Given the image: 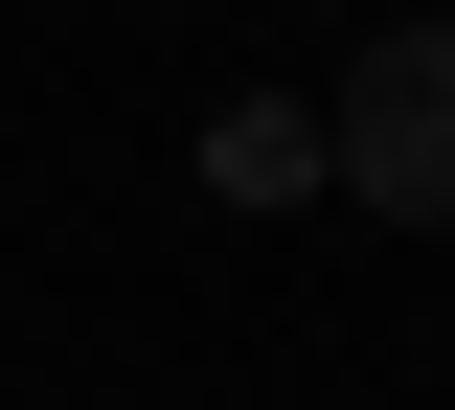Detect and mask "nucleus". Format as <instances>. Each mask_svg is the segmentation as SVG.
Returning <instances> with one entry per match:
<instances>
[{
    "label": "nucleus",
    "mask_w": 455,
    "mask_h": 410,
    "mask_svg": "<svg viewBox=\"0 0 455 410\" xmlns=\"http://www.w3.org/2000/svg\"><path fill=\"white\" fill-rule=\"evenodd\" d=\"M319 160L387 205V229H455V23H387V46L341 68V115H319Z\"/></svg>",
    "instance_id": "nucleus-1"
},
{
    "label": "nucleus",
    "mask_w": 455,
    "mask_h": 410,
    "mask_svg": "<svg viewBox=\"0 0 455 410\" xmlns=\"http://www.w3.org/2000/svg\"><path fill=\"white\" fill-rule=\"evenodd\" d=\"M205 182H228V205H296V182H319V115H228Z\"/></svg>",
    "instance_id": "nucleus-2"
}]
</instances>
